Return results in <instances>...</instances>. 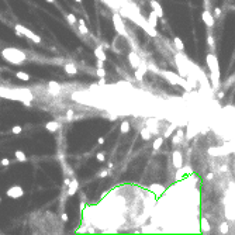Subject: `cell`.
Instances as JSON below:
<instances>
[{
    "label": "cell",
    "mask_w": 235,
    "mask_h": 235,
    "mask_svg": "<svg viewBox=\"0 0 235 235\" xmlns=\"http://www.w3.org/2000/svg\"><path fill=\"white\" fill-rule=\"evenodd\" d=\"M213 16H214V19H220V17H221V9H220V7H216Z\"/></svg>",
    "instance_id": "cell-28"
},
{
    "label": "cell",
    "mask_w": 235,
    "mask_h": 235,
    "mask_svg": "<svg viewBox=\"0 0 235 235\" xmlns=\"http://www.w3.org/2000/svg\"><path fill=\"white\" fill-rule=\"evenodd\" d=\"M211 179H214V173H208V175H207V180H211Z\"/></svg>",
    "instance_id": "cell-41"
},
{
    "label": "cell",
    "mask_w": 235,
    "mask_h": 235,
    "mask_svg": "<svg viewBox=\"0 0 235 235\" xmlns=\"http://www.w3.org/2000/svg\"><path fill=\"white\" fill-rule=\"evenodd\" d=\"M7 196L11 198H20L24 196V190L20 187V186H11L9 190H7Z\"/></svg>",
    "instance_id": "cell-5"
},
{
    "label": "cell",
    "mask_w": 235,
    "mask_h": 235,
    "mask_svg": "<svg viewBox=\"0 0 235 235\" xmlns=\"http://www.w3.org/2000/svg\"><path fill=\"white\" fill-rule=\"evenodd\" d=\"M45 128H46V131H49V132H56V131L59 129V123H56V121H49V123L45 124Z\"/></svg>",
    "instance_id": "cell-10"
},
{
    "label": "cell",
    "mask_w": 235,
    "mask_h": 235,
    "mask_svg": "<svg viewBox=\"0 0 235 235\" xmlns=\"http://www.w3.org/2000/svg\"><path fill=\"white\" fill-rule=\"evenodd\" d=\"M96 65H97V68H103V65H104V61H102V59H97Z\"/></svg>",
    "instance_id": "cell-38"
},
{
    "label": "cell",
    "mask_w": 235,
    "mask_h": 235,
    "mask_svg": "<svg viewBox=\"0 0 235 235\" xmlns=\"http://www.w3.org/2000/svg\"><path fill=\"white\" fill-rule=\"evenodd\" d=\"M201 20H203L207 27H214V23H216V19L208 10H204L203 14H201Z\"/></svg>",
    "instance_id": "cell-7"
},
{
    "label": "cell",
    "mask_w": 235,
    "mask_h": 235,
    "mask_svg": "<svg viewBox=\"0 0 235 235\" xmlns=\"http://www.w3.org/2000/svg\"><path fill=\"white\" fill-rule=\"evenodd\" d=\"M173 44H175L176 49H179L180 52H182V51H183V49H184V45H183V42H182V40H180L179 37H175V38H173Z\"/></svg>",
    "instance_id": "cell-19"
},
{
    "label": "cell",
    "mask_w": 235,
    "mask_h": 235,
    "mask_svg": "<svg viewBox=\"0 0 235 235\" xmlns=\"http://www.w3.org/2000/svg\"><path fill=\"white\" fill-rule=\"evenodd\" d=\"M207 65L208 69H210V76H211V83H213V89L217 90L220 86V66H218V61L217 56L214 54H208L207 55Z\"/></svg>",
    "instance_id": "cell-1"
},
{
    "label": "cell",
    "mask_w": 235,
    "mask_h": 235,
    "mask_svg": "<svg viewBox=\"0 0 235 235\" xmlns=\"http://www.w3.org/2000/svg\"><path fill=\"white\" fill-rule=\"evenodd\" d=\"M75 1H78V3H82V0H75Z\"/></svg>",
    "instance_id": "cell-45"
},
{
    "label": "cell",
    "mask_w": 235,
    "mask_h": 235,
    "mask_svg": "<svg viewBox=\"0 0 235 235\" xmlns=\"http://www.w3.org/2000/svg\"><path fill=\"white\" fill-rule=\"evenodd\" d=\"M97 142L100 144V145H103V144H104V138H103V137H100V138L97 139Z\"/></svg>",
    "instance_id": "cell-40"
},
{
    "label": "cell",
    "mask_w": 235,
    "mask_h": 235,
    "mask_svg": "<svg viewBox=\"0 0 235 235\" xmlns=\"http://www.w3.org/2000/svg\"><path fill=\"white\" fill-rule=\"evenodd\" d=\"M141 137H142V139H145V141H148V139L152 138V132H151V129L148 128H142L141 129Z\"/></svg>",
    "instance_id": "cell-18"
},
{
    "label": "cell",
    "mask_w": 235,
    "mask_h": 235,
    "mask_svg": "<svg viewBox=\"0 0 235 235\" xmlns=\"http://www.w3.org/2000/svg\"><path fill=\"white\" fill-rule=\"evenodd\" d=\"M149 190H151V192H153V194H155V196H161V194L165 192V187H163V186H161V184H151Z\"/></svg>",
    "instance_id": "cell-12"
},
{
    "label": "cell",
    "mask_w": 235,
    "mask_h": 235,
    "mask_svg": "<svg viewBox=\"0 0 235 235\" xmlns=\"http://www.w3.org/2000/svg\"><path fill=\"white\" fill-rule=\"evenodd\" d=\"M113 168H114V163H113V162H110V163H109V169H113Z\"/></svg>",
    "instance_id": "cell-43"
},
{
    "label": "cell",
    "mask_w": 235,
    "mask_h": 235,
    "mask_svg": "<svg viewBox=\"0 0 235 235\" xmlns=\"http://www.w3.org/2000/svg\"><path fill=\"white\" fill-rule=\"evenodd\" d=\"M106 83V80H104V78H102L100 79V82H99V85H104Z\"/></svg>",
    "instance_id": "cell-42"
},
{
    "label": "cell",
    "mask_w": 235,
    "mask_h": 235,
    "mask_svg": "<svg viewBox=\"0 0 235 235\" xmlns=\"http://www.w3.org/2000/svg\"><path fill=\"white\" fill-rule=\"evenodd\" d=\"M79 31L82 32V34H89V30H88V27H86V24H85V21H83L82 19L79 20Z\"/></svg>",
    "instance_id": "cell-22"
},
{
    "label": "cell",
    "mask_w": 235,
    "mask_h": 235,
    "mask_svg": "<svg viewBox=\"0 0 235 235\" xmlns=\"http://www.w3.org/2000/svg\"><path fill=\"white\" fill-rule=\"evenodd\" d=\"M151 7H152V10L156 13L158 17H163V10H162L161 4L158 3L156 0H151Z\"/></svg>",
    "instance_id": "cell-9"
},
{
    "label": "cell",
    "mask_w": 235,
    "mask_h": 235,
    "mask_svg": "<svg viewBox=\"0 0 235 235\" xmlns=\"http://www.w3.org/2000/svg\"><path fill=\"white\" fill-rule=\"evenodd\" d=\"M46 1H49V3H54V1H55V0H46Z\"/></svg>",
    "instance_id": "cell-44"
},
{
    "label": "cell",
    "mask_w": 235,
    "mask_h": 235,
    "mask_svg": "<svg viewBox=\"0 0 235 235\" xmlns=\"http://www.w3.org/2000/svg\"><path fill=\"white\" fill-rule=\"evenodd\" d=\"M135 78H137V80H142V78H144V75L139 72L138 69H135Z\"/></svg>",
    "instance_id": "cell-33"
},
{
    "label": "cell",
    "mask_w": 235,
    "mask_h": 235,
    "mask_svg": "<svg viewBox=\"0 0 235 235\" xmlns=\"http://www.w3.org/2000/svg\"><path fill=\"white\" fill-rule=\"evenodd\" d=\"M48 90L52 93V94H58V93L61 92V86H59V83H56V82H49L48 83Z\"/></svg>",
    "instance_id": "cell-11"
},
{
    "label": "cell",
    "mask_w": 235,
    "mask_h": 235,
    "mask_svg": "<svg viewBox=\"0 0 235 235\" xmlns=\"http://www.w3.org/2000/svg\"><path fill=\"white\" fill-rule=\"evenodd\" d=\"M97 76H99V78H104V76H106V70L103 69V68H97Z\"/></svg>",
    "instance_id": "cell-30"
},
{
    "label": "cell",
    "mask_w": 235,
    "mask_h": 235,
    "mask_svg": "<svg viewBox=\"0 0 235 235\" xmlns=\"http://www.w3.org/2000/svg\"><path fill=\"white\" fill-rule=\"evenodd\" d=\"M182 138H183V137H180L179 134H176L175 137L172 138V142L175 144V145H176V144H180V142H182Z\"/></svg>",
    "instance_id": "cell-27"
},
{
    "label": "cell",
    "mask_w": 235,
    "mask_h": 235,
    "mask_svg": "<svg viewBox=\"0 0 235 235\" xmlns=\"http://www.w3.org/2000/svg\"><path fill=\"white\" fill-rule=\"evenodd\" d=\"M66 20L69 21V24H76V23H78V19L75 17V14H68V16H66Z\"/></svg>",
    "instance_id": "cell-26"
},
{
    "label": "cell",
    "mask_w": 235,
    "mask_h": 235,
    "mask_svg": "<svg viewBox=\"0 0 235 235\" xmlns=\"http://www.w3.org/2000/svg\"><path fill=\"white\" fill-rule=\"evenodd\" d=\"M21 131H23L21 125H14L13 128H11V132H13V134H20Z\"/></svg>",
    "instance_id": "cell-29"
},
{
    "label": "cell",
    "mask_w": 235,
    "mask_h": 235,
    "mask_svg": "<svg viewBox=\"0 0 235 235\" xmlns=\"http://www.w3.org/2000/svg\"><path fill=\"white\" fill-rule=\"evenodd\" d=\"M120 129H121V132L123 134H127L131 129V125H129V123L128 121H123L121 123V125H120Z\"/></svg>",
    "instance_id": "cell-21"
},
{
    "label": "cell",
    "mask_w": 235,
    "mask_h": 235,
    "mask_svg": "<svg viewBox=\"0 0 235 235\" xmlns=\"http://www.w3.org/2000/svg\"><path fill=\"white\" fill-rule=\"evenodd\" d=\"M207 42H208V46L214 49V38H213L211 35H208V37H207Z\"/></svg>",
    "instance_id": "cell-32"
},
{
    "label": "cell",
    "mask_w": 235,
    "mask_h": 235,
    "mask_svg": "<svg viewBox=\"0 0 235 235\" xmlns=\"http://www.w3.org/2000/svg\"><path fill=\"white\" fill-rule=\"evenodd\" d=\"M14 155H16V159H17L19 162H25V161H27V156H25V153H24L23 151H16Z\"/></svg>",
    "instance_id": "cell-20"
},
{
    "label": "cell",
    "mask_w": 235,
    "mask_h": 235,
    "mask_svg": "<svg viewBox=\"0 0 235 235\" xmlns=\"http://www.w3.org/2000/svg\"><path fill=\"white\" fill-rule=\"evenodd\" d=\"M128 61H129V64H131V66H132L134 69H137V68L139 66V64L142 62V59H141V58H139L135 52H131V54H129V55H128Z\"/></svg>",
    "instance_id": "cell-8"
},
{
    "label": "cell",
    "mask_w": 235,
    "mask_h": 235,
    "mask_svg": "<svg viewBox=\"0 0 235 235\" xmlns=\"http://www.w3.org/2000/svg\"><path fill=\"white\" fill-rule=\"evenodd\" d=\"M64 69H65V72H68L69 75H75V73H78V69H76V66H75L73 64H65Z\"/></svg>",
    "instance_id": "cell-17"
},
{
    "label": "cell",
    "mask_w": 235,
    "mask_h": 235,
    "mask_svg": "<svg viewBox=\"0 0 235 235\" xmlns=\"http://www.w3.org/2000/svg\"><path fill=\"white\" fill-rule=\"evenodd\" d=\"M61 220H62L64 222H66L68 220H69V216H68L66 213H64V214H62V217H61Z\"/></svg>",
    "instance_id": "cell-36"
},
{
    "label": "cell",
    "mask_w": 235,
    "mask_h": 235,
    "mask_svg": "<svg viewBox=\"0 0 235 235\" xmlns=\"http://www.w3.org/2000/svg\"><path fill=\"white\" fill-rule=\"evenodd\" d=\"M69 189H68V194L69 196H73L75 193H76V190H78V180H70V184L68 186Z\"/></svg>",
    "instance_id": "cell-16"
},
{
    "label": "cell",
    "mask_w": 235,
    "mask_h": 235,
    "mask_svg": "<svg viewBox=\"0 0 235 235\" xmlns=\"http://www.w3.org/2000/svg\"><path fill=\"white\" fill-rule=\"evenodd\" d=\"M94 55H96L97 59H102V61H106V54H104V49H103V46H97L96 49H94Z\"/></svg>",
    "instance_id": "cell-15"
},
{
    "label": "cell",
    "mask_w": 235,
    "mask_h": 235,
    "mask_svg": "<svg viewBox=\"0 0 235 235\" xmlns=\"http://www.w3.org/2000/svg\"><path fill=\"white\" fill-rule=\"evenodd\" d=\"M172 163H173L176 171L183 166V155H182L180 151H173L172 152Z\"/></svg>",
    "instance_id": "cell-4"
},
{
    "label": "cell",
    "mask_w": 235,
    "mask_h": 235,
    "mask_svg": "<svg viewBox=\"0 0 235 235\" xmlns=\"http://www.w3.org/2000/svg\"><path fill=\"white\" fill-rule=\"evenodd\" d=\"M16 76L21 80H30V75L25 73V72H16Z\"/></svg>",
    "instance_id": "cell-24"
},
{
    "label": "cell",
    "mask_w": 235,
    "mask_h": 235,
    "mask_svg": "<svg viewBox=\"0 0 235 235\" xmlns=\"http://www.w3.org/2000/svg\"><path fill=\"white\" fill-rule=\"evenodd\" d=\"M96 159H97L99 162H104V161H106V156H104V153L99 152V153L96 155Z\"/></svg>",
    "instance_id": "cell-31"
},
{
    "label": "cell",
    "mask_w": 235,
    "mask_h": 235,
    "mask_svg": "<svg viewBox=\"0 0 235 235\" xmlns=\"http://www.w3.org/2000/svg\"><path fill=\"white\" fill-rule=\"evenodd\" d=\"M1 56L4 58L6 61H9L11 64H23L24 61H25V54L23 51H20V49H16V48H6L1 51Z\"/></svg>",
    "instance_id": "cell-2"
},
{
    "label": "cell",
    "mask_w": 235,
    "mask_h": 235,
    "mask_svg": "<svg viewBox=\"0 0 235 235\" xmlns=\"http://www.w3.org/2000/svg\"><path fill=\"white\" fill-rule=\"evenodd\" d=\"M162 144H163V137H158L155 141H153V145H152V148L155 149V151H158L159 148L162 147Z\"/></svg>",
    "instance_id": "cell-23"
},
{
    "label": "cell",
    "mask_w": 235,
    "mask_h": 235,
    "mask_svg": "<svg viewBox=\"0 0 235 235\" xmlns=\"http://www.w3.org/2000/svg\"><path fill=\"white\" fill-rule=\"evenodd\" d=\"M0 201H1V197H0Z\"/></svg>",
    "instance_id": "cell-46"
},
{
    "label": "cell",
    "mask_w": 235,
    "mask_h": 235,
    "mask_svg": "<svg viewBox=\"0 0 235 235\" xmlns=\"http://www.w3.org/2000/svg\"><path fill=\"white\" fill-rule=\"evenodd\" d=\"M99 176H100V177H107V176H109V172L104 169V171H102L100 173H99Z\"/></svg>",
    "instance_id": "cell-37"
},
{
    "label": "cell",
    "mask_w": 235,
    "mask_h": 235,
    "mask_svg": "<svg viewBox=\"0 0 235 235\" xmlns=\"http://www.w3.org/2000/svg\"><path fill=\"white\" fill-rule=\"evenodd\" d=\"M73 110H68L66 111V117H68V120H72V118H73Z\"/></svg>",
    "instance_id": "cell-34"
},
{
    "label": "cell",
    "mask_w": 235,
    "mask_h": 235,
    "mask_svg": "<svg viewBox=\"0 0 235 235\" xmlns=\"http://www.w3.org/2000/svg\"><path fill=\"white\" fill-rule=\"evenodd\" d=\"M228 222H221V225H220V232L221 234H227L228 232Z\"/></svg>",
    "instance_id": "cell-25"
},
{
    "label": "cell",
    "mask_w": 235,
    "mask_h": 235,
    "mask_svg": "<svg viewBox=\"0 0 235 235\" xmlns=\"http://www.w3.org/2000/svg\"><path fill=\"white\" fill-rule=\"evenodd\" d=\"M64 184L66 186V187H68V186L70 184V179H68V177H65V179H64Z\"/></svg>",
    "instance_id": "cell-39"
},
{
    "label": "cell",
    "mask_w": 235,
    "mask_h": 235,
    "mask_svg": "<svg viewBox=\"0 0 235 235\" xmlns=\"http://www.w3.org/2000/svg\"><path fill=\"white\" fill-rule=\"evenodd\" d=\"M148 23L151 24L152 27L156 28V25H158V16H156V13H155L153 10L149 13V16H148Z\"/></svg>",
    "instance_id": "cell-14"
},
{
    "label": "cell",
    "mask_w": 235,
    "mask_h": 235,
    "mask_svg": "<svg viewBox=\"0 0 235 235\" xmlns=\"http://www.w3.org/2000/svg\"><path fill=\"white\" fill-rule=\"evenodd\" d=\"M200 228H201V231H203V232H208V231L211 230L210 222L207 221V218H204V217H201V218H200Z\"/></svg>",
    "instance_id": "cell-13"
},
{
    "label": "cell",
    "mask_w": 235,
    "mask_h": 235,
    "mask_svg": "<svg viewBox=\"0 0 235 235\" xmlns=\"http://www.w3.org/2000/svg\"><path fill=\"white\" fill-rule=\"evenodd\" d=\"M113 21H114L115 30L118 31V34L125 35V28H124V24H123V20H121L120 14H114V16H113Z\"/></svg>",
    "instance_id": "cell-6"
},
{
    "label": "cell",
    "mask_w": 235,
    "mask_h": 235,
    "mask_svg": "<svg viewBox=\"0 0 235 235\" xmlns=\"http://www.w3.org/2000/svg\"><path fill=\"white\" fill-rule=\"evenodd\" d=\"M1 165H3V166H9V165H10V159H9V158H4V159H1Z\"/></svg>",
    "instance_id": "cell-35"
},
{
    "label": "cell",
    "mask_w": 235,
    "mask_h": 235,
    "mask_svg": "<svg viewBox=\"0 0 235 235\" xmlns=\"http://www.w3.org/2000/svg\"><path fill=\"white\" fill-rule=\"evenodd\" d=\"M14 30H16V34L19 35V37H27L30 38V40H32L34 42H37V44H40L41 42V37L40 35H37V34H34V32H31L28 28L23 27V25H16L14 27Z\"/></svg>",
    "instance_id": "cell-3"
}]
</instances>
